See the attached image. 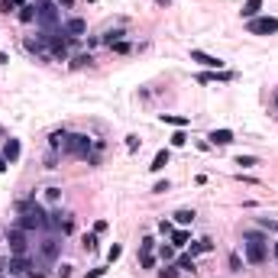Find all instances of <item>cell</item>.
I'll use <instances>...</instances> for the list:
<instances>
[{
	"instance_id": "34",
	"label": "cell",
	"mask_w": 278,
	"mask_h": 278,
	"mask_svg": "<svg viewBox=\"0 0 278 278\" xmlns=\"http://www.w3.org/2000/svg\"><path fill=\"white\" fill-rule=\"evenodd\" d=\"M104 275H107V266H97V269H91L84 278H104Z\"/></svg>"
},
{
	"instance_id": "37",
	"label": "cell",
	"mask_w": 278,
	"mask_h": 278,
	"mask_svg": "<svg viewBox=\"0 0 278 278\" xmlns=\"http://www.w3.org/2000/svg\"><path fill=\"white\" fill-rule=\"evenodd\" d=\"M58 278H71V266H68V262H62V266H58Z\"/></svg>"
},
{
	"instance_id": "47",
	"label": "cell",
	"mask_w": 278,
	"mask_h": 278,
	"mask_svg": "<svg viewBox=\"0 0 278 278\" xmlns=\"http://www.w3.org/2000/svg\"><path fill=\"white\" fill-rule=\"evenodd\" d=\"M0 278H3V275H0Z\"/></svg>"
},
{
	"instance_id": "16",
	"label": "cell",
	"mask_w": 278,
	"mask_h": 278,
	"mask_svg": "<svg viewBox=\"0 0 278 278\" xmlns=\"http://www.w3.org/2000/svg\"><path fill=\"white\" fill-rule=\"evenodd\" d=\"M159 120H162V123H168V126H175V130H185V126L191 123L188 117H178V113H162Z\"/></svg>"
},
{
	"instance_id": "1",
	"label": "cell",
	"mask_w": 278,
	"mask_h": 278,
	"mask_svg": "<svg viewBox=\"0 0 278 278\" xmlns=\"http://www.w3.org/2000/svg\"><path fill=\"white\" fill-rule=\"evenodd\" d=\"M16 227H23L26 233H29V230H45L49 227V214H45L42 204H36V201H23V204H19Z\"/></svg>"
},
{
	"instance_id": "15",
	"label": "cell",
	"mask_w": 278,
	"mask_h": 278,
	"mask_svg": "<svg viewBox=\"0 0 278 278\" xmlns=\"http://www.w3.org/2000/svg\"><path fill=\"white\" fill-rule=\"evenodd\" d=\"M259 10H262V0H246L243 10H240V16L243 19H256V16H259Z\"/></svg>"
},
{
	"instance_id": "28",
	"label": "cell",
	"mask_w": 278,
	"mask_h": 278,
	"mask_svg": "<svg viewBox=\"0 0 278 278\" xmlns=\"http://www.w3.org/2000/svg\"><path fill=\"white\" fill-rule=\"evenodd\" d=\"M159 233H162V236H172V233H175V223H172V220H159Z\"/></svg>"
},
{
	"instance_id": "32",
	"label": "cell",
	"mask_w": 278,
	"mask_h": 278,
	"mask_svg": "<svg viewBox=\"0 0 278 278\" xmlns=\"http://www.w3.org/2000/svg\"><path fill=\"white\" fill-rule=\"evenodd\" d=\"M188 142V136H185V130H175V136H172V146L178 149V146H185Z\"/></svg>"
},
{
	"instance_id": "33",
	"label": "cell",
	"mask_w": 278,
	"mask_h": 278,
	"mask_svg": "<svg viewBox=\"0 0 278 278\" xmlns=\"http://www.w3.org/2000/svg\"><path fill=\"white\" fill-rule=\"evenodd\" d=\"M159 278H178V266H165L159 272Z\"/></svg>"
},
{
	"instance_id": "20",
	"label": "cell",
	"mask_w": 278,
	"mask_h": 278,
	"mask_svg": "<svg viewBox=\"0 0 278 278\" xmlns=\"http://www.w3.org/2000/svg\"><path fill=\"white\" fill-rule=\"evenodd\" d=\"M214 249V240L210 236H201L198 243H191V256H198V253H210Z\"/></svg>"
},
{
	"instance_id": "26",
	"label": "cell",
	"mask_w": 278,
	"mask_h": 278,
	"mask_svg": "<svg viewBox=\"0 0 278 278\" xmlns=\"http://www.w3.org/2000/svg\"><path fill=\"white\" fill-rule=\"evenodd\" d=\"M259 227L269 230V233H278V220H269V217H259Z\"/></svg>"
},
{
	"instance_id": "29",
	"label": "cell",
	"mask_w": 278,
	"mask_h": 278,
	"mask_svg": "<svg viewBox=\"0 0 278 278\" xmlns=\"http://www.w3.org/2000/svg\"><path fill=\"white\" fill-rule=\"evenodd\" d=\"M236 165H243V168H253V165H259V162H256V155H240V159H236Z\"/></svg>"
},
{
	"instance_id": "6",
	"label": "cell",
	"mask_w": 278,
	"mask_h": 278,
	"mask_svg": "<svg viewBox=\"0 0 278 278\" xmlns=\"http://www.w3.org/2000/svg\"><path fill=\"white\" fill-rule=\"evenodd\" d=\"M246 29L253 36H272V32H278V19L275 16H256L246 23Z\"/></svg>"
},
{
	"instance_id": "10",
	"label": "cell",
	"mask_w": 278,
	"mask_h": 278,
	"mask_svg": "<svg viewBox=\"0 0 278 278\" xmlns=\"http://www.w3.org/2000/svg\"><path fill=\"white\" fill-rule=\"evenodd\" d=\"M84 29H87V23H84V19H81V16H71V19H65V36H68V39H78V36H84Z\"/></svg>"
},
{
	"instance_id": "35",
	"label": "cell",
	"mask_w": 278,
	"mask_h": 278,
	"mask_svg": "<svg viewBox=\"0 0 278 278\" xmlns=\"http://www.w3.org/2000/svg\"><path fill=\"white\" fill-rule=\"evenodd\" d=\"M168 188H172V185H168V178H165V181H155V188H152V194H165V191H168Z\"/></svg>"
},
{
	"instance_id": "22",
	"label": "cell",
	"mask_w": 278,
	"mask_h": 278,
	"mask_svg": "<svg viewBox=\"0 0 278 278\" xmlns=\"http://www.w3.org/2000/svg\"><path fill=\"white\" fill-rule=\"evenodd\" d=\"M188 240H191V233H188L185 227H181V230H175V233H172V246H188Z\"/></svg>"
},
{
	"instance_id": "31",
	"label": "cell",
	"mask_w": 278,
	"mask_h": 278,
	"mask_svg": "<svg viewBox=\"0 0 278 278\" xmlns=\"http://www.w3.org/2000/svg\"><path fill=\"white\" fill-rule=\"evenodd\" d=\"M159 256H162V259H175V246L162 243V246H159Z\"/></svg>"
},
{
	"instance_id": "11",
	"label": "cell",
	"mask_w": 278,
	"mask_h": 278,
	"mask_svg": "<svg viewBox=\"0 0 278 278\" xmlns=\"http://www.w3.org/2000/svg\"><path fill=\"white\" fill-rule=\"evenodd\" d=\"M29 259L26 256H10V262H6V272L10 275H23V272H29Z\"/></svg>"
},
{
	"instance_id": "8",
	"label": "cell",
	"mask_w": 278,
	"mask_h": 278,
	"mask_svg": "<svg viewBox=\"0 0 278 278\" xmlns=\"http://www.w3.org/2000/svg\"><path fill=\"white\" fill-rule=\"evenodd\" d=\"M39 253H42V259H45V262H55L58 256H62V243H58L55 236H49V240H42Z\"/></svg>"
},
{
	"instance_id": "41",
	"label": "cell",
	"mask_w": 278,
	"mask_h": 278,
	"mask_svg": "<svg viewBox=\"0 0 278 278\" xmlns=\"http://www.w3.org/2000/svg\"><path fill=\"white\" fill-rule=\"evenodd\" d=\"M94 233H107V220H97V223H94Z\"/></svg>"
},
{
	"instance_id": "17",
	"label": "cell",
	"mask_w": 278,
	"mask_h": 278,
	"mask_svg": "<svg viewBox=\"0 0 278 278\" xmlns=\"http://www.w3.org/2000/svg\"><path fill=\"white\" fill-rule=\"evenodd\" d=\"M168 159H172V152H168V149H159L155 159H152V165H149V172H162V168L168 165Z\"/></svg>"
},
{
	"instance_id": "46",
	"label": "cell",
	"mask_w": 278,
	"mask_h": 278,
	"mask_svg": "<svg viewBox=\"0 0 278 278\" xmlns=\"http://www.w3.org/2000/svg\"><path fill=\"white\" fill-rule=\"evenodd\" d=\"M155 3H159V6H168V3H172V0H155Z\"/></svg>"
},
{
	"instance_id": "36",
	"label": "cell",
	"mask_w": 278,
	"mask_h": 278,
	"mask_svg": "<svg viewBox=\"0 0 278 278\" xmlns=\"http://www.w3.org/2000/svg\"><path fill=\"white\" fill-rule=\"evenodd\" d=\"M139 262H142V269H152L155 266V256L149 253V256H139Z\"/></svg>"
},
{
	"instance_id": "38",
	"label": "cell",
	"mask_w": 278,
	"mask_h": 278,
	"mask_svg": "<svg viewBox=\"0 0 278 278\" xmlns=\"http://www.w3.org/2000/svg\"><path fill=\"white\" fill-rule=\"evenodd\" d=\"M230 269H233V272H243V262H240V256H230Z\"/></svg>"
},
{
	"instance_id": "25",
	"label": "cell",
	"mask_w": 278,
	"mask_h": 278,
	"mask_svg": "<svg viewBox=\"0 0 278 278\" xmlns=\"http://www.w3.org/2000/svg\"><path fill=\"white\" fill-rule=\"evenodd\" d=\"M152 249H155V240H152V236H146V240L139 243V256H149Z\"/></svg>"
},
{
	"instance_id": "18",
	"label": "cell",
	"mask_w": 278,
	"mask_h": 278,
	"mask_svg": "<svg viewBox=\"0 0 278 278\" xmlns=\"http://www.w3.org/2000/svg\"><path fill=\"white\" fill-rule=\"evenodd\" d=\"M65 142H68V133H65V130H55V133L49 136V149H52V152H58V149H65Z\"/></svg>"
},
{
	"instance_id": "9",
	"label": "cell",
	"mask_w": 278,
	"mask_h": 278,
	"mask_svg": "<svg viewBox=\"0 0 278 278\" xmlns=\"http://www.w3.org/2000/svg\"><path fill=\"white\" fill-rule=\"evenodd\" d=\"M52 227H55V230H62V233H71V230H74V220H71V214H62V210H52Z\"/></svg>"
},
{
	"instance_id": "43",
	"label": "cell",
	"mask_w": 278,
	"mask_h": 278,
	"mask_svg": "<svg viewBox=\"0 0 278 278\" xmlns=\"http://www.w3.org/2000/svg\"><path fill=\"white\" fill-rule=\"evenodd\" d=\"M55 3H58V6H65V10H68V6L74 3V0H55Z\"/></svg>"
},
{
	"instance_id": "19",
	"label": "cell",
	"mask_w": 278,
	"mask_h": 278,
	"mask_svg": "<svg viewBox=\"0 0 278 278\" xmlns=\"http://www.w3.org/2000/svg\"><path fill=\"white\" fill-rule=\"evenodd\" d=\"M175 223H178V227H188V223H194V210H191V207L175 210Z\"/></svg>"
},
{
	"instance_id": "13",
	"label": "cell",
	"mask_w": 278,
	"mask_h": 278,
	"mask_svg": "<svg viewBox=\"0 0 278 278\" xmlns=\"http://www.w3.org/2000/svg\"><path fill=\"white\" fill-rule=\"evenodd\" d=\"M19 155H23V146H19V139H6V146H3V159H6V162H19Z\"/></svg>"
},
{
	"instance_id": "45",
	"label": "cell",
	"mask_w": 278,
	"mask_h": 278,
	"mask_svg": "<svg viewBox=\"0 0 278 278\" xmlns=\"http://www.w3.org/2000/svg\"><path fill=\"white\" fill-rule=\"evenodd\" d=\"M272 253H275V259H278V240L272 243Z\"/></svg>"
},
{
	"instance_id": "27",
	"label": "cell",
	"mask_w": 278,
	"mask_h": 278,
	"mask_svg": "<svg viewBox=\"0 0 278 278\" xmlns=\"http://www.w3.org/2000/svg\"><path fill=\"white\" fill-rule=\"evenodd\" d=\"M123 36H126L123 29H113V32H107V36H104V42H107V45H113V42H120Z\"/></svg>"
},
{
	"instance_id": "40",
	"label": "cell",
	"mask_w": 278,
	"mask_h": 278,
	"mask_svg": "<svg viewBox=\"0 0 278 278\" xmlns=\"http://www.w3.org/2000/svg\"><path fill=\"white\" fill-rule=\"evenodd\" d=\"M113 49H117L120 55H123V52H130V42H123V39H120V42H113Z\"/></svg>"
},
{
	"instance_id": "42",
	"label": "cell",
	"mask_w": 278,
	"mask_h": 278,
	"mask_svg": "<svg viewBox=\"0 0 278 278\" xmlns=\"http://www.w3.org/2000/svg\"><path fill=\"white\" fill-rule=\"evenodd\" d=\"M6 165H10V162H6V159H3V155H0V175H3V172H6Z\"/></svg>"
},
{
	"instance_id": "21",
	"label": "cell",
	"mask_w": 278,
	"mask_h": 278,
	"mask_svg": "<svg viewBox=\"0 0 278 278\" xmlns=\"http://www.w3.org/2000/svg\"><path fill=\"white\" fill-rule=\"evenodd\" d=\"M45 204H52V207H58V204H62V188H55V185H52V188H45Z\"/></svg>"
},
{
	"instance_id": "14",
	"label": "cell",
	"mask_w": 278,
	"mask_h": 278,
	"mask_svg": "<svg viewBox=\"0 0 278 278\" xmlns=\"http://www.w3.org/2000/svg\"><path fill=\"white\" fill-rule=\"evenodd\" d=\"M39 16V3H23L19 6V23H36Z\"/></svg>"
},
{
	"instance_id": "7",
	"label": "cell",
	"mask_w": 278,
	"mask_h": 278,
	"mask_svg": "<svg viewBox=\"0 0 278 278\" xmlns=\"http://www.w3.org/2000/svg\"><path fill=\"white\" fill-rule=\"evenodd\" d=\"M191 62H198V65H204L207 71H223V58H217V55H210V52H201V49H191Z\"/></svg>"
},
{
	"instance_id": "24",
	"label": "cell",
	"mask_w": 278,
	"mask_h": 278,
	"mask_svg": "<svg viewBox=\"0 0 278 278\" xmlns=\"http://www.w3.org/2000/svg\"><path fill=\"white\" fill-rule=\"evenodd\" d=\"M178 269H185V272H194V256H178Z\"/></svg>"
},
{
	"instance_id": "3",
	"label": "cell",
	"mask_w": 278,
	"mask_h": 278,
	"mask_svg": "<svg viewBox=\"0 0 278 278\" xmlns=\"http://www.w3.org/2000/svg\"><path fill=\"white\" fill-rule=\"evenodd\" d=\"M243 249H246V262H249V266H262V262L269 259V246H266V243H262L256 233H246Z\"/></svg>"
},
{
	"instance_id": "30",
	"label": "cell",
	"mask_w": 278,
	"mask_h": 278,
	"mask_svg": "<svg viewBox=\"0 0 278 278\" xmlns=\"http://www.w3.org/2000/svg\"><path fill=\"white\" fill-rule=\"evenodd\" d=\"M84 249H87V253H94V249H97V233H87V236H84Z\"/></svg>"
},
{
	"instance_id": "2",
	"label": "cell",
	"mask_w": 278,
	"mask_h": 278,
	"mask_svg": "<svg viewBox=\"0 0 278 278\" xmlns=\"http://www.w3.org/2000/svg\"><path fill=\"white\" fill-rule=\"evenodd\" d=\"M36 23L42 26L45 32H52V29H58V26H62V16H58V3H55V0H39V16H36Z\"/></svg>"
},
{
	"instance_id": "5",
	"label": "cell",
	"mask_w": 278,
	"mask_h": 278,
	"mask_svg": "<svg viewBox=\"0 0 278 278\" xmlns=\"http://www.w3.org/2000/svg\"><path fill=\"white\" fill-rule=\"evenodd\" d=\"M6 243H10V253L13 256H26V249H29V240H26V230L23 227H10V230H6Z\"/></svg>"
},
{
	"instance_id": "12",
	"label": "cell",
	"mask_w": 278,
	"mask_h": 278,
	"mask_svg": "<svg viewBox=\"0 0 278 278\" xmlns=\"http://www.w3.org/2000/svg\"><path fill=\"white\" fill-rule=\"evenodd\" d=\"M207 139H210V146H230L233 142V130H210Z\"/></svg>"
},
{
	"instance_id": "39",
	"label": "cell",
	"mask_w": 278,
	"mask_h": 278,
	"mask_svg": "<svg viewBox=\"0 0 278 278\" xmlns=\"http://www.w3.org/2000/svg\"><path fill=\"white\" fill-rule=\"evenodd\" d=\"M126 146H130V152H136V149H139V136H126Z\"/></svg>"
},
{
	"instance_id": "23",
	"label": "cell",
	"mask_w": 278,
	"mask_h": 278,
	"mask_svg": "<svg viewBox=\"0 0 278 278\" xmlns=\"http://www.w3.org/2000/svg\"><path fill=\"white\" fill-rule=\"evenodd\" d=\"M120 256H123V246H120V243H113V246L107 249V262H110V266H113V262H117Z\"/></svg>"
},
{
	"instance_id": "44",
	"label": "cell",
	"mask_w": 278,
	"mask_h": 278,
	"mask_svg": "<svg viewBox=\"0 0 278 278\" xmlns=\"http://www.w3.org/2000/svg\"><path fill=\"white\" fill-rule=\"evenodd\" d=\"M10 62V55H6V52H0V65H6Z\"/></svg>"
},
{
	"instance_id": "4",
	"label": "cell",
	"mask_w": 278,
	"mask_h": 278,
	"mask_svg": "<svg viewBox=\"0 0 278 278\" xmlns=\"http://www.w3.org/2000/svg\"><path fill=\"white\" fill-rule=\"evenodd\" d=\"M91 146H94V139L87 136V133H68L65 152H71V155H81V159H87V155H91Z\"/></svg>"
}]
</instances>
